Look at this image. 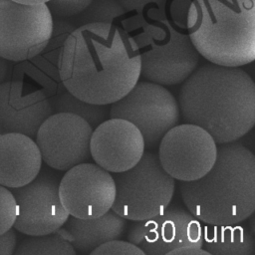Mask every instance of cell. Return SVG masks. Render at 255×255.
Here are the masks:
<instances>
[{
  "label": "cell",
  "mask_w": 255,
  "mask_h": 255,
  "mask_svg": "<svg viewBox=\"0 0 255 255\" xmlns=\"http://www.w3.org/2000/svg\"><path fill=\"white\" fill-rule=\"evenodd\" d=\"M145 150L139 129L130 122L109 118L97 126L90 139L93 160L105 170L118 173L132 167Z\"/></svg>",
  "instance_id": "cell-14"
},
{
  "label": "cell",
  "mask_w": 255,
  "mask_h": 255,
  "mask_svg": "<svg viewBox=\"0 0 255 255\" xmlns=\"http://www.w3.org/2000/svg\"><path fill=\"white\" fill-rule=\"evenodd\" d=\"M9 69H10V66H9L8 60L0 56V84L7 81L9 77Z\"/></svg>",
  "instance_id": "cell-28"
},
{
  "label": "cell",
  "mask_w": 255,
  "mask_h": 255,
  "mask_svg": "<svg viewBox=\"0 0 255 255\" xmlns=\"http://www.w3.org/2000/svg\"><path fill=\"white\" fill-rule=\"evenodd\" d=\"M18 3L22 4H41V3H47L50 0H13Z\"/></svg>",
  "instance_id": "cell-29"
},
{
  "label": "cell",
  "mask_w": 255,
  "mask_h": 255,
  "mask_svg": "<svg viewBox=\"0 0 255 255\" xmlns=\"http://www.w3.org/2000/svg\"><path fill=\"white\" fill-rule=\"evenodd\" d=\"M126 13L117 0H97L86 14L87 22H112Z\"/></svg>",
  "instance_id": "cell-21"
},
{
  "label": "cell",
  "mask_w": 255,
  "mask_h": 255,
  "mask_svg": "<svg viewBox=\"0 0 255 255\" xmlns=\"http://www.w3.org/2000/svg\"><path fill=\"white\" fill-rule=\"evenodd\" d=\"M127 228V219L110 209L96 218L69 216L62 226L63 232L76 252L90 254L101 244L121 238Z\"/></svg>",
  "instance_id": "cell-17"
},
{
  "label": "cell",
  "mask_w": 255,
  "mask_h": 255,
  "mask_svg": "<svg viewBox=\"0 0 255 255\" xmlns=\"http://www.w3.org/2000/svg\"><path fill=\"white\" fill-rule=\"evenodd\" d=\"M52 114L51 101L43 91L26 92L21 82L0 84V133L19 132L34 138Z\"/></svg>",
  "instance_id": "cell-15"
},
{
  "label": "cell",
  "mask_w": 255,
  "mask_h": 255,
  "mask_svg": "<svg viewBox=\"0 0 255 255\" xmlns=\"http://www.w3.org/2000/svg\"><path fill=\"white\" fill-rule=\"evenodd\" d=\"M115 195L112 173L97 163H79L60 178V200L73 217L85 219L103 215L112 208Z\"/></svg>",
  "instance_id": "cell-13"
},
{
  "label": "cell",
  "mask_w": 255,
  "mask_h": 255,
  "mask_svg": "<svg viewBox=\"0 0 255 255\" xmlns=\"http://www.w3.org/2000/svg\"><path fill=\"white\" fill-rule=\"evenodd\" d=\"M93 128L72 113H53L40 126L36 143L42 160L52 169L66 171L91 158Z\"/></svg>",
  "instance_id": "cell-12"
},
{
  "label": "cell",
  "mask_w": 255,
  "mask_h": 255,
  "mask_svg": "<svg viewBox=\"0 0 255 255\" xmlns=\"http://www.w3.org/2000/svg\"><path fill=\"white\" fill-rule=\"evenodd\" d=\"M50 101L53 113L66 112L75 114L88 122L93 129L110 118V105H94L84 102L70 94L67 90L57 94Z\"/></svg>",
  "instance_id": "cell-20"
},
{
  "label": "cell",
  "mask_w": 255,
  "mask_h": 255,
  "mask_svg": "<svg viewBox=\"0 0 255 255\" xmlns=\"http://www.w3.org/2000/svg\"><path fill=\"white\" fill-rule=\"evenodd\" d=\"M18 206L10 188L0 184V235L13 228Z\"/></svg>",
  "instance_id": "cell-22"
},
{
  "label": "cell",
  "mask_w": 255,
  "mask_h": 255,
  "mask_svg": "<svg viewBox=\"0 0 255 255\" xmlns=\"http://www.w3.org/2000/svg\"><path fill=\"white\" fill-rule=\"evenodd\" d=\"M127 238L145 255H166L178 247H201L202 225L186 207L173 204L149 219L133 221Z\"/></svg>",
  "instance_id": "cell-11"
},
{
  "label": "cell",
  "mask_w": 255,
  "mask_h": 255,
  "mask_svg": "<svg viewBox=\"0 0 255 255\" xmlns=\"http://www.w3.org/2000/svg\"><path fill=\"white\" fill-rule=\"evenodd\" d=\"M36 141L23 133H0V184L15 188L29 183L42 167Z\"/></svg>",
  "instance_id": "cell-16"
},
{
  "label": "cell",
  "mask_w": 255,
  "mask_h": 255,
  "mask_svg": "<svg viewBox=\"0 0 255 255\" xmlns=\"http://www.w3.org/2000/svg\"><path fill=\"white\" fill-rule=\"evenodd\" d=\"M184 206L201 223L232 225L255 210V155L236 141L217 145L210 170L198 179L180 181Z\"/></svg>",
  "instance_id": "cell-3"
},
{
  "label": "cell",
  "mask_w": 255,
  "mask_h": 255,
  "mask_svg": "<svg viewBox=\"0 0 255 255\" xmlns=\"http://www.w3.org/2000/svg\"><path fill=\"white\" fill-rule=\"evenodd\" d=\"M132 37L140 56V77L145 81L178 85L198 67L200 55L187 32L169 20L144 22Z\"/></svg>",
  "instance_id": "cell-5"
},
{
  "label": "cell",
  "mask_w": 255,
  "mask_h": 255,
  "mask_svg": "<svg viewBox=\"0 0 255 255\" xmlns=\"http://www.w3.org/2000/svg\"><path fill=\"white\" fill-rule=\"evenodd\" d=\"M94 0H50L47 2L51 14L57 17H71L82 13Z\"/></svg>",
  "instance_id": "cell-24"
},
{
  "label": "cell",
  "mask_w": 255,
  "mask_h": 255,
  "mask_svg": "<svg viewBox=\"0 0 255 255\" xmlns=\"http://www.w3.org/2000/svg\"><path fill=\"white\" fill-rule=\"evenodd\" d=\"M53 34V15L46 3L0 0V56L21 62L39 55Z\"/></svg>",
  "instance_id": "cell-8"
},
{
  "label": "cell",
  "mask_w": 255,
  "mask_h": 255,
  "mask_svg": "<svg viewBox=\"0 0 255 255\" xmlns=\"http://www.w3.org/2000/svg\"><path fill=\"white\" fill-rule=\"evenodd\" d=\"M126 12H142L145 8L163 7L166 0H117Z\"/></svg>",
  "instance_id": "cell-25"
},
{
  "label": "cell",
  "mask_w": 255,
  "mask_h": 255,
  "mask_svg": "<svg viewBox=\"0 0 255 255\" xmlns=\"http://www.w3.org/2000/svg\"><path fill=\"white\" fill-rule=\"evenodd\" d=\"M59 182L56 172L41 167L29 183L10 188L18 206L14 229L37 236L55 232L65 224L70 215L61 203Z\"/></svg>",
  "instance_id": "cell-9"
},
{
  "label": "cell",
  "mask_w": 255,
  "mask_h": 255,
  "mask_svg": "<svg viewBox=\"0 0 255 255\" xmlns=\"http://www.w3.org/2000/svg\"><path fill=\"white\" fill-rule=\"evenodd\" d=\"M166 255H210L202 247L183 246L169 251Z\"/></svg>",
  "instance_id": "cell-27"
},
{
  "label": "cell",
  "mask_w": 255,
  "mask_h": 255,
  "mask_svg": "<svg viewBox=\"0 0 255 255\" xmlns=\"http://www.w3.org/2000/svg\"><path fill=\"white\" fill-rule=\"evenodd\" d=\"M58 71L64 88L94 105H111L140 78L133 37L112 22H88L73 30L61 48Z\"/></svg>",
  "instance_id": "cell-1"
},
{
  "label": "cell",
  "mask_w": 255,
  "mask_h": 255,
  "mask_svg": "<svg viewBox=\"0 0 255 255\" xmlns=\"http://www.w3.org/2000/svg\"><path fill=\"white\" fill-rule=\"evenodd\" d=\"M157 156L163 169L178 181H192L207 173L217 156V143L202 128L178 124L162 136Z\"/></svg>",
  "instance_id": "cell-10"
},
{
  "label": "cell",
  "mask_w": 255,
  "mask_h": 255,
  "mask_svg": "<svg viewBox=\"0 0 255 255\" xmlns=\"http://www.w3.org/2000/svg\"><path fill=\"white\" fill-rule=\"evenodd\" d=\"M109 116L133 124L148 150L156 148L166 131L180 121L175 97L165 86L145 80L137 81L128 94L111 104Z\"/></svg>",
  "instance_id": "cell-7"
},
{
  "label": "cell",
  "mask_w": 255,
  "mask_h": 255,
  "mask_svg": "<svg viewBox=\"0 0 255 255\" xmlns=\"http://www.w3.org/2000/svg\"><path fill=\"white\" fill-rule=\"evenodd\" d=\"M15 255H76L73 245L65 236L62 227L55 232L28 236L16 246Z\"/></svg>",
  "instance_id": "cell-19"
},
{
  "label": "cell",
  "mask_w": 255,
  "mask_h": 255,
  "mask_svg": "<svg viewBox=\"0 0 255 255\" xmlns=\"http://www.w3.org/2000/svg\"><path fill=\"white\" fill-rule=\"evenodd\" d=\"M90 255H145L144 252L136 245L129 241L119 238L109 240L97 248Z\"/></svg>",
  "instance_id": "cell-23"
},
{
  "label": "cell",
  "mask_w": 255,
  "mask_h": 255,
  "mask_svg": "<svg viewBox=\"0 0 255 255\" xmlns=\"http://www.w3.org/2000/svg\"><path fill=\"white\" fill-rule=\"evenodd\" d=\"M181 84L180 117L205 129L217 144L236 141L254 127L255 84L241 68L205 64Z\"/></svg>",
  "instance_id": "cell-2"
},
{
  "label": "cell",
  "mask_w": 255,
  "mask_h": 255,
  "mask_svg": "<svg viewBox=\"0 0 255 255\" xmlns=\"http://www.w3.org/2000/svg\"><path fill=\"white\" fill-rule=\"evenodd\" d=\"M241 223V222H240ZM202 226V245L210 255H252L255 240L246 225Z\"/></svg>",
  "instance_id": "cell-18"
},
{
  "label": "cell",
  "mask_w": 255,
  "mask_h": 255,
  "mask_svg": "<svg viewBox=\"0 0 255 255\" xmlns=\"http://www.w3.org/2000/svg\"><path fill=\"white\" fill-rule=\"evenodd\" d=\"M113 178L116 195L111 209L129 221L146 220L159 214L170 204L175 190V179L151 150H144L136 164L113 173Z\"/></svg>",
  "instance_id": "cell-6"
},
{
  "label": "cell",
  "mask_w": 255,
  "mask_h": 255,
  "mask_svg": "<svg viewBox=\"0 0 255 255\" xmlns=\"http://www.w3.org/2000/svg\"><path fill=\"white\" fill-rule=\"evenodd\" d=\"M17 244V236L15 231L11 228L0 235V255L14 254Z\"/></svg>",
  "instance_id": "cell-26"
},
{
  "label": "cell",
  "mask_w": 255,
  "mask_h": 255,
  "mask_svg": "<svg viewBox=\"0 0 255 255\" xmlns=\"http://www.w3.org/2000/svg\"><path fill=\"white\" fill-rule=\"evenodd\" d=\"M185 27L210 63L241 67L255 59V0H192Z\"/></svg>",
  "instance_id": "cell-4"
}]
</instances>
